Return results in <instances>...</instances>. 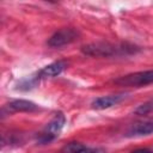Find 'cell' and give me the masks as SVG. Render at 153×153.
<instances>
[{
    "label": "cell",
    "mask_w": 153,
    "mask_h": 153,
    "mask_svg": "<svg viewBox=\"0 0 153 153\" xmlns=\"http://www.w3.org/2000/svg\"><path fill=\"white\" fill-rule=\"evenodd\" d=\"M66 123V117L62 112H57L55 114V116L50 120V122L45 126V128L43 129V131L39 134L38 136V142L39 143H48L50 141H53L54 139H56L63 126Z\"/></svg>",
    "instance_id": "obj_1"
},
{
    "label": "cell",
    "mask_w": 153,
    "mask_h": 153,
    "mask_svg": "<svg viewBox=\"0 0 153 153\" xmlns=\"http://www.w3.org/2000/svg\"><path fill=\"white\" fill-rule=\"evenodd\" d=\"M115 84L120 86H129V87H142V86L153 84V69L123 75L116 79Z\"/></svg>",
    "instance_id": "obj_2"
},
{
    "label": "cell",
    "mask_w": 153,
    "mask_h": 153,
    "mask_svg": "<svg viewBox=\"0 0 153 153\" xmlns=\"http://www.w3.org/2000/svg\"><path fill=\"white\" fill-rule=\"evenodd\" d=\"M79 37V32L73 27H63L54 32L48 39L47 44L50 48H61L75 42Z\"/></svg>",
    "instance_id": "obj_3"
},
{
    "label": "cell",
    "mask_w": 153,
    "mask_h": 153,
    "mask_svg": "<svg viewBox=\"0 0 153 153\" xmlns=\"http://www.w3.org/2000/svg\"><path fill=\"white\" fill-rule=\"evenodd\" d=\"M120 48L108 43V42H94L86 44L81 48V51L88 56H96V57H105L111 56L116 54V51Z\"/></svg>",
    "instance_id": "obj_4"
},
{
    "label": "cell",
    "mask_w": 153,
    "mask_h": 153,
    "mask_svg": "<svg viewBox=\"0 0 153 153\" xmlns=\"http://www.w3.org/2000/svg\"><path fill=\"white\" fill-rule=\"evenodd\" d=\"M38 110V105L35 104L31 100L26 99H13L10 103H7L2 108V112L7 111V114L12 112H32Z\"/></svg>",
    "instance_id": "obj_5"
},
{
    "label": "cell",
    "mask_w": 153,
    "mask_h": 153,
    "mask_svg": "<svg viewBox=\"0 0 153 153\" xmlns=\"http://www.w3.org/2000/svg\"><path fill=\"white\" fill-rule=\"evenodd\" d=\"M124 98H126V94L124 93L103 96V97L96 98L91 103V106H92V109H96V110H104V109H109V108H111V106L121 103Z\"/></svg>",
    "instance_id": "obj_6"
},
{
    "label": "cell",
    "mask_w": 153,
    "mask_h": 153,
    "mask_svg": "<svg viewBox=\"0 0 153 153\" xmlns=\"http://www.w3.org/2000/svg\"><path fill=\"white\" fill-rule=\"evenodd\" d=\"M152 133H153V120H148V121H143V122L133 124L128 129L127 136H129V137L143 136V135H149Z\"/></svg>",
    "instance_id": "obj_7"
},
{
    "label": "cell",
    "mask_w": 153,
    "mask_h": 153,
    "mask_svg": "<svg viewBox=\"0 0 153 153\" xmlns=\"http://www.w3.org/2000/svg\"><path fill=\"white\" fill-rule=\"evenodd\" d=\"M61 153H105V151L98 147H88L80 142H69L63 146Z\"/></svg>",
    "instance_id": "obj_8"
},
{
    "label": "cell",
    "mask_w": 153,
    "mask_h": 153,
    "mask_svg": "<svg viewBox=\"0 0 153 153\" xmlns=\"http://www.w3.org/2000/svg\"><path fill=\"white\" fill-rule=\"evenodd\" d=\"M67 67V62L66 61H55V62H51L50 65L43 67L38 74L41 78H53V76H57L59 74L62 73V71Z\"/></svg>",
    "instance_id": "obj_9"
},
{
    "label": "cell",
    "mask_w": 153,
    "mask_h": 153,
    "mask_svg": "<svg viewBox=\"0 0 153 153\" xmlns=\"http://www.w3.org/2000/svg\"><path fill=\"white\" fill-rule=\"evenodd\" d=\"M153 111V99L152 100H148L141 105H139L136 109H135V114L136 115H140V116H143V115H147L149 112Z\"/></svg>",
    "instance_id": "obj_10"
},
{
    "label": "cell",
    "mask_w": 153,
    "mask_h": 153,
    "mask_svg": "<svg viewBox=\"0 0 153 153\" xmlns=\"http://www.w3.org/2000/svg\"><path fill=\"white\" fill-rule=\"evenodd\" d=\"M129 153H153V151L149 148H137V149H134Z\"/></svg>",
    "instance_id": "obj_11"
}]
</instances>
